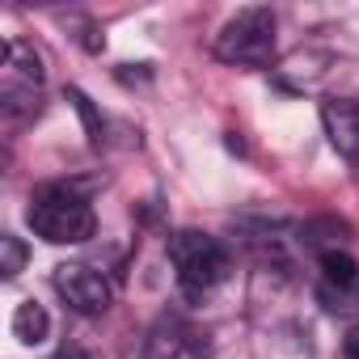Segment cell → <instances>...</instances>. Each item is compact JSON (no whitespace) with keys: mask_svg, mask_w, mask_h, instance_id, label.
<instances>
[{"mask_svg":"<svg viewBox=\"0 0 359 359\" xmlns=\"http://www.w3.org/2000/svg\"><path fill=\"white\" fill-rule=\"evenodd\" d=\"M169 262L177 275V287H182L187 300H203L208 292H216L229 275V254L216 237L182 229L169 237Z\"/></svg>","mask_w":359,"mask_h":359,"instance_id":"cell-1","label":"cell"},{"mask_svg":"<svg viewBox=\"0 0 359 359\" xmlns=\"http://www.w3.org/2000/svg\"><path fill=\"white\" fill-rule=\"evenodd\" d=\"M346 224L342 220H334V216H325V220H309L304 229H300V241L309 245V250H317V254H330V250H338V241H346Z\"/></svg>","mask_w":359,"mask_h":359,"instance_id":"cell-9","label":"cell"},{"mask_svg":"<svg viewBox=\"0 0 359 359\" xmlns=\"http://www.w3.org/2000/svg\"><path fill=\"white\" fill-rule=\"evenodd\" d=\"M68 97H72V106L81 110V118H85V131H89V140H93V144H102V123H97V114H93L89 97H85L81 89H68Z\"/></svg>","mask_w":359,"mask_h":359,"instance_id":"cell-13","label":"cell"},{"mask_svg":"<svg viewBox=\"0 0 359 359\" xmlns=\"http://www.w3.org/2000/svg\"><path fill=\"white\" fill-rule=\"evenodd\" d=\"M47 330H51L47 309H43V304H34V300H22V304H18V313H13V338H18L22 346H39V342L47 338Z\"/></svg>","mask_w":359,"mask_h":359,"instance_id":"cell-8","label":"cell"},{"mask_svg":"<svg viewBox=\"0 0 359 359\" xmlns=\"http://www.w3.org/2000/svg\"><path fill=\"white\" fill-rule=\"evenodd\" d=\"M203 355H208L203 330H195L182 317H161L144 346V359H203Z\"/></svg>","mask_w":359,"mask_h":359,"instance_id":"cell-6","label":"cell"},{"mask_svg":"<svg viewBox=\"0 0 359 359\" xmlns=\"http://www.w3.org/2000/svg\"><path fill=\"white\" fill-rule=\"evenodd\" d=\"M26 220H30V229H34L43 241H51V245H81V241H89L93 229H97V216H93L89 199L76 195V191H68V187H43V191L34 195Z\"/></svg>","mask_w":359,"mask_h":359,"instance_id":"cell-2","label":"cell"},{"mask_svg":"<svg viewBox=\"0 0 359 359\" xmlns=\"http://www.w3.org/2000/svg\"><path fill=\"white\" fill-rule=\"evenodd\" d=\"M321 123H325V135H330L334 152L346 156L351 165H359V102L325 97L321 102Z\"/></svg>","mask_w":359,"mask_h":359,"instance_id":"cell-7","label":"cell"},{"mask_svg":"<svg viewBox=\"0 0 359 359\" xmlns=\"http://www.w3.org/2000/svg\"><path fill=\"white\" fill-rule=\"evenodd\" d=\"M342 359H359V325L342 338Z\"/></svg>","mask_w":359,"mask_h":359,"instance_id":"cell-14","label":"cell"},{"mask_svg":"<svg viewBox=\"0 0 359 359\" xmlns=\"http://www.w3.org/2000/svg\"><path fill=\"white\" fill-rule=\"evenodd\" d=\"M51 283H55L60 300H64L68 309L85 313V317L106 313V309H110V300H114V292H110L106 275H102V271H93V266H85V262H64V266H55Z\"/></svg>","mask_w":359,"mask_h":359,"instance_id":"cell-5","label":"cell"},{"mask_svg":"<svg viewBox=\"0 0 359 359\" xmlns=\"http://www.w3.org/2000/svg\"><path fill=\"white\" fill-rule=\"evenodd\" d=\"M26 258H30V250H26V241L22 237H0V275L5 279H13L22 266H26Z\"/></svg>","mask_w":359,"mask_h":359,"instance_id":"cell-12","label":"cell"},{"mask_svg":"<svg viewBox=\"0 0 359 359\" xmlns=\"http://www.w3.org/2000/svg\"><path fill=\"white\" fill-rule=\"evenodd\" d=\"M55 359H93V355H85L76 342H68V346H60V351H55Z\"/></svg>","mask_w":359,"mask_h":359,"instance_id":"cell-15","label":"cell"},{"mask_svg":"<svg viewBox=\"0 0 359 359\" xmlns=\"http://www.w3.org/2000/svg\"><path fill=\"white\" fill-rule=\"evenodd\" d=\"M43 93V60L26 43H5V64H0V106L9 118H26L39 110Z\"/></svg>","mask_w":359,"mask_h":359,"instance_id":"cell-4","label":"cell"},{"mask_svg":"<svg viewBox=\"0 0 359 359\" xmlns=\"http://www.w3.org/2000/svg\"><path fill=\"white\" fill-rule=\"evenodd\" d=\"M317 300H321L325 313H334V317H359V279H355V283H342V287L321 283V287H317Z\"/></svg>","mask_w":359,"mask_h":359,"instance_id":"cell-10","label":"cell"},{"mask_svg":"<svg viewBox=\"0 0 359 359\" xmlns=\"http://www.w3.org/2000/svg\"><path fill=\"white\" fill-rule=\"evenodd\" d=\"M216 55L224 64L262 68L275 55V13L271 9H241L216 39Z\"/></svg>","mask_w":359,"mask_h":359,"instance_id":"cell-3","label":"cell"},{"mask_svg":"<svg viewBox=\"0 0 359 359\" xmlns=\"http://www.w3.org/2000/svg\"><path fill=\"white\" fill-rule=\"evenodd\" d=\"M355 279H359V262H355L346 250H330V254H321V283L342 287V283H355Z\"/></svg>","mask_w":359,"mask_h":359,"instance_id":"cell-11","label":"cell"}]
</instances>
